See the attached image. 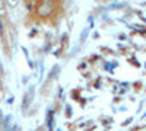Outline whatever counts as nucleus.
Masks as SVG:
<instances>
[{
  "mask_svg": "<svg viewBox=\"0 0 146 131\" xmlns=\"http://www.w3.org/2000/svg\"><path fill=\"white\" fill-rule=\"evenodd\" d=\"M32 99H34V88H29L27 93H23V98H22V111H23V114H25V111L32 103Z\"/></svg>",
  "mask_w": 146,
  "mask_h": 131,
  "instance_id": "1",
  "label": "nucleus"
},
{
  "mask_svg": "<svg viewBox=\"0 0 146 131\" xmlns=\"http://www.w3.org/2000/svg\"><path fill=\"white\" fill-rule=\"evenodd\" d=\"M51 5H48V3H40L38 6H36V15H38L40 18H47L48 15L51 13Z\"/></svg>",
  "mask_w": 146,
  "mask_h": 131,
  "instance_id": "2",
  "label": "nucleus"
},
{
  "mask_svg": "<svg viewBox=\"0 0 146 131\" xmlns=\"http://www.w3.org/2000/svg\"><path fill=\"white\" fill-rule=\"evenodd\" d=\"M6 3L9 5V7H16L18 3H19V0H6Z\"/></svg>",
  "mask_w": 146,
  "mask_h": 131,
  "instance_id": "3",
  "label": "nucleus"
},
{
  "mask_svg": "<svg viewBox=\"0 0 146 131\" xmlns=\"http://www.w3.org/2000/svg\"><path fill=\"white\" fill-rule=\"evenodd\" d=\"M129 122H131V118H129V120H126V121L123 122V125H129Z\"/></svg>",
  "mask_w": 146,
  "mask_h": 131,
  "instance_id": "4",
  "label": "nucleus"
},
{
  "mask_svg": "<svg viewBox=\"0 0 146 131\" xmlns=\"http://www.w3.org/2000/svg\"><path fill=\"white\" fill-rule=\"evenodd\" d=\"M54 2H57V0H54Z\"/></svg>",
  "mask_w": 146,
  "mask_h": 131,
  "instance_id": "5",
  "label": "nucleus"
}]
</instances>
